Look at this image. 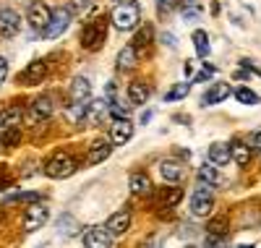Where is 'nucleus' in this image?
Wrapping results in <instances>:
<instances>
[{"label":"nucleus","mask_w":261,"mask_h":248,"mask_svg":"<svg viewBox=\"0 0 261 248\" xmlns=\"http://www.w3.org/2000/svg\"><path fill=\"white\" fill-rule=\"evenodd\" d=\"M8 186H11V178L6 175V170H0V191L8 188Z\"/></svg>","instance_id":"obj_38"},{"label":"nucleus","mask_w":261,"mask_h":248,"mask_svg":"<svg viewBox=\"0 0 261 248\" xmlns=\"http://www.w3.org/2000/svg\"><path fill=\"white\" fill-rule=\"evenodd\" d=\"M6 76H8V60H6V58H0V84L6 81Z\"/></svg>","instance_id":"obj_37"},{"label":"nucleus","mask_w":261,"mask_h":248,"mask_svg":"<svg viewBox=\"0 0 261 248\" xmlns=\"http://www.w3.org/2000/svg\"><path fill=\"white\" fill-rule=\"evenodd\" d=\"M89 97H92V81L84 79V76H76L71 81V102L84 105V102H89Z\"/></svg>","instance_id":"obj_12"},{"label":"nucleus","mask_w":261,"mask_h":248,"mask_svg":"<svg viewBox=\"0 0 261 248\" xmlns=\"http://www.w3.org/2000/svg\"><path fill=\"white\" fill-rule=\"evenodd\" d=\"M105 228L110 230V235H125L130 230V212L120 209V212L110 214V219L105 222Z\"/></svg>","instance_id":"obj_13"},{"label":"nucleus","mask_w":261,"mask_h":248,"mask_svg":"<svg viewBox=\"0 0 261 248\" xmlns=\"http://www.w3.org/2000/svg\"><path fill=\"white\" fill-rule=\"evenodd\" d=\"M149 100V84L146 81H134L128 84V105L130 107H141Z\"/></svg>","instance_id":"obj_16"},{"label":"nucleus","mask_w":261,"mask_h":248,"mask_svg":"<svg viewBox=\"0 0 261 248\" xmlns=\"http://www.w3.org/2000/svg\"><path fill=\"white\" fill-rule=\"evenodd\" d=\"M206 248H227V238H220V235H206Z\"/></svg>","instance_id":"obj_35"},{"label":"nucleus","mask_w":261,"mask_h":248,"mask_svg":"<svg viewBox=\"0 0 261 248\" xmlns=\"http://www.w3.org/2000/svg\"><path fill=\"white\" fill-rule=\"evenodd\" d=\"M160 175L167 180V183H180L183 180V167L178 165V162H172V160H162L160 162Z\"/></svg>","instance_id":"obj_20"},{"label":"nucleus","mask_w":261,"mask_h":248,"mask_svg":"<svg viewBox=\"0 0 261 248\" xmlns=\"http://www.w3.org/2000/svg\"><path fill=\"white\" fill-rule=\"evenodd\" d=\"M0 146H3V144H0Z\"/></svg>","instance_id":"obj_46"},{"label":"nucleus","mask_w":261,"mask_h":248,"mask_svg":"<svg viewBox=\"0 0 261 248\" xmlns=\"http://www.w3.org/2000/svg\"><path fill=\"white\" fill-rule=\"evenodd\" d=\"M162 42H165V44H172V47H175V37H170V34H162Z\"/></svg>","instance_id":"obj_40"},{"label":"nucleus","mask_w":261,"mask_h":248,"mask_svg":"<svg viewBox=\"0 0 261 248\" xmlns=\"http://www.w3.org/2000/svg\"><path fill=\"white\" fill-rule=\"evenodd\" d=\"M110 152H113L110 141H94V144L89 146V154H86V165H99V162H105L107 157H110Z\"/></svg>","instance_id":"obj_19"},{"label":"nucleus","mask_w":261,"mask_h":248,"mask_svg":"<svg viewBox=\"0 0 261 248\" xmlns=\"http://www.w3.org/2000/svg\"><path fill=\"white\" fill-rule=\"evenodd\" d=\"M235 100L241 102V105H258V102H261V100H258V94H256V92H251V89H246V86L235 89Z\"/></svg>","instance_id":"obj_32"},{"label":"nucleus","mask_w":261,"mask_h":248,"mask_svg":"<svg viewBox=\"0 0 261 248\" xmlns=\"http://www.w3.org/2000/svg\"><path fill=\"white\" fill-rule=\"evenodd\" d=\"M76 170H79V162H76V157H71L68 152H58L45 162V175L53 178V180H63V178L73 175Z\"/></svg>","instance_id":"obj_2"},{"label":"nucleus","mask_w":261,"mask_h":248,"mask_svg":"<svg viewBox=\"0 0 261 248\" xmlns=\"http://www.w3.org/2000/svg\"><path fill=\"white\" fill-rule=\"evenodd\" d=\"M212 209H214V191H212V186L201 183L191 196V214L193 217H209Z\"/></svg>","instance_id":"obj_4"},{"label":"nucleus","mask_w":261,"mask_h":248,"mask_svg":"<svg viewBox=\"0 0 261 248\" xmlns=\"http://www.w3.org/2000/svg\"><path fill=\"white\" fill-rule=\"evenodd\" d=\"M183 16H186V21H191V18H196V16H199V11H196V8L191 11V8H188V11H186Z\"/></svg>","instance_id":"obj_39"},{"label":"nucleus","mask_w":261,"mask_h":248,"mask_svg":"<svg viewBox=\"0 0 261 248\" xmlns=\"http://www.w3.org/2000/svg\"><path fill=\"white\" fill-rule=\"evenodd\" d=\"M128 188H130V193H136V196H146V193H151V178L146 175V172H134L128 178Z\"/></svg>","instance_id":"obj_18"},{"label":"nucleus","mask_w":261,"mask_h":248,"mask_svg":"<svg viewBox=\"0 0 261 248\" xmlns=\"http://www.w3.org/2000/svg\"><path fill=\"white\" fill-rule=\"evenodd\" d=\"M256 76H261V71H258V68H256Z\"/></svg>","instance_id":"obj_44"},{"label":"nucleus","mask_w":261,"mask_h":248,"mask_svg":"<svg viewBox=\"0 0 261 248\" xmlns=\"http://www.w3.org/2000/svg\"><path fill=\"white\" fill-rule=\"evenodd\" d=\"M193 44H196V55H199V58H206L209 55V37H206L204 29L193 32Z\"/></svg>","instance_id":"obj_29"},{"label":"nucleus","mask_w":261,"mask_h":248,"mask_svg":"<svg viewBox=\"0 0 261 248\" xmlns=\"http://www.w3.org/2000/svg\"><path fill=\"white\" fill-rule=\"evenodd\" d=\"M16 201H27V204H37V201H42V193H34V191H18L13 196L6 199V204H16Z\"/></svg>","instance_id":"obj_31"},{"label":"nucleus","mask_w":261,"mask_h":248,"mask_svg":"<svg viewBox=\"0 0 261 248\" xmlns=\"http://www.w3.org/2000/svg\"><path fill=\"white\" fill-rule=\"evenodd\" d=\"M199 180H201V183H206V186H217V183H222V175H220V170L209 162V165H201L199 167Z\"/></svg>","instance_id":"obj_28"},{"label":"nucleus","mask_w":261,"mask_h":248,"mask_svg":"<svg viewBox=\"0 0 261 248\" xmlns=\"http://www.w3.org/2000/svg\"><path fill=\"white\" fill-rule=\"evenodd\" d=\"M21 29V16L13 8H0V37H13Z\"/></svg>","instance_id":"obj_11"},{"label":"nucleus","mask_w":261,"mask_h":248,"mask_svg":"<svg viewBox=\"0 0 261 248\" xmlns=\"http://www.w3.org/2000/svg\"><path fill=\"white\" fill-rule=\"evenodd\" d=\"M188 248H193V245H188Z\"/></svg>","instance_id":"obj_45"},{"label":"nucleus","mask_w":261,"mask_h":248,"mask_svg":"<svg viewBox=\"0 0 261 248\" xmlns=\"http://www.w3.org/2000/svg\"><path fill=\"white\" fill-rule=\"evenodd\" d=\"M175 6H178V0H157V11H160L162 16L172 13V11H175Z\"/></svg>","instance_id":"obj_34"},{"label":"nucleus","mask_w":261,"mask_h":248,"mask_svg":"<svg viewBox=\"0 0 261 248\" xmlns=\"http://www.w3.org/2000/svg\"><path fill=\"white\" fill-rule=\"evenodd\" d=\"M18 141H21V128L3 131V136H0V144H3V146H16Z\"/></svg>","instance_id":"obj_33"},{"label":"nucleus","mask_w":261,"mask_h":248,"mask_svg":"<svg viewBox=\"0 0 261 248\" xmlns=\"http://www.w3.org/2000/svg\"><path fill=\"white\" fill-rule=\"evenodd\" d=\"M27 18H29L32 29L45 32V29H47V24H50V18H53V8H47V3H42V0H34V3L29 6Z\"/></svg>","instance_id":"obj_6"},{"label":"nucleus","mask_w":261,"mask_h":248,"mask_svg":"<svg viewBox=\"0 0 261 248\" xmlns=\"http://www.w3.org/2000/svg\"><path fill=\"white\" fill-rule=\"evenodd\" d=\"M238 248H253V245H238Z\"/></svg>","instance_id":"obj_43"},{"label":"nucleus","mask_w":261,"mask_h":248,"mask_svg":"<svg viewBox=\"0 0 261 248\" xmlns=\"http://www.w3.org/2000/svg\"><path fill=\"white\" fill-rule=\"evenodd\" d=\"M107 24H110V18L99 16V18L89 21V24L84 27V32H81V44H84L86 50H99L102 44H105V39H107Z\"/></svg>","instance_id":"obj_3"},{"label":"nucleus","mask_w":261,"mask_h":248,"mask_svg":"<svg viewBox=\"0 0 261 248\" xmlns=\"http://www.w3.org/2000/svg\"><path fill=\"white\" fill-rule=\"evenodd\" d=\"M47 219H50V209H47V204L37 201V204H32V207L27 209V214H24V230H27V233H34V230H39Z\"/></svg>","instance_id":"obj_7"},{"label":"nucleus","mask_w":261,"mask_h":248,"mask_svg":"<svg viewBox=\"0 0 261 248\" xmlns=\"http://www.w3.org/2000/svg\"><path fill=\"white\" fill-rule=\"evenodd\" d=\"M107 112V102L105 100H94V102H89L86 105V123H99L102 120V115Z\"/></svg>","instance_id":"obj_27"},{"label":"nucleus","mask_w":261,"mask_h":248,"mask_svg":"<svg viewBox=\"0 0 261 248\" xmlns=\"http://www.w3.org/2000/svg\"><path fill=\"white\" fill-rule=\"evenodd\" d=\"M230 154H232V160L238 167H246L251 162V146L243 144V141H232L230 144Z\"/></svg>","instance_id":"obj_24"},{"label":"nucleus","mask_w":261,"mask_h":248,"mask_svg":"<svg viewBox=\"0 0 261 248\" xmlns=\"http://www.w3.org/2000/svg\"><path fill=\"white\" fill-rule=\"evenodd\" d=\"M84 248H113V235L107 228H99V225H94V228H89L84 233Z\"/></svg>","instance_id":"obj_9"},{"label":"nucleus","mask_w":261,"mask_h":248,"mask_svg":"<svg viewBox=\"0 0 261 248\" xmlns=\"http://www.w3.org/2000/svg\"><path fill=\"white\" fill-rule=\"evenodd\" d=\"M144 248H146V245H144Z\"/></svg>","instance_id":"obj_47"},{"label":"nucleus","mask_w":261,"mask_h":248,"mask_svg":"<svg viewBox=\"0 0 261 248\" xmlns=\"http://www.w3.org/2000/svg\"><path fill=\"white\" fill-rule=\"evenodd\" d=\"M180 3H186V6H191V3H193V0H180Z\"/></svg>","instance_id":"obj_42"},{"label":"nucleus","mask_w":261,"mask_h":248,"mask_svg":"<svg viewBox=\"0 0 261 248\" xmlns=\"http://www.w3.org/2000/svg\"><path fill=\"white\" fill-rule=\"evenodd\" d=\"M209 162L214 165V167H225L230 160H232V154H230V144H222V141H214L212 146H209Z\"/></svg>","instance_id":"obj_15"},{"label":"nucleus","mask_w":261,"mask_h":248,"mask_svg":"<svg viewBox=\"0 0 261 248\" xmlns=\"http://www.w3.org/2000/svg\"><path fill=\"white\" fill-rule=\"evenodd\" d=\"M188 92H191V84H188V81H180V84H175V86H172L170 92L165 94V102H178V100H183Z\"/></svg>","instance_id":"obj_30"},{"label":"nucleus","mask_w":261,"mask_h":248,"mask_svg":"<svg viewBox=\"0 0 261 248\" xmlns=\"http://www.w3.org/2000/svg\"><path fill=\"white\" fill-rule=\"evenodd\" d=\"M151 115H154V112H144V115H141V123H149V120H151Z\"/></svg>","instance_id":"obj_41"},{"label":"nucleus","mask_w":261,"mask_h":248,"mask_svg":"<svg viewBox=\"0 0 261 248\" xmlns=\"http://www.w3.org/2000/svg\"><path fill=\"white\" fill-rule=\"evenodd\" d=\"M180 199H183V188H180V186H172V188H162V191H160L157 204L165 207V209H170V207H175Z\"/></svg>","instance_id":"obj_22"},{"label":"nucleus","mask_w":261,"mask_h":248,"mask_svg":"<svg viewBox=\"0 0 261 248\" xmlns=\"http://www.w3.org/2000/svg\"><path fill=\"white\" fill-rule=\"evenodd\" d=\"M71 16H73V11H71V8H65V6L55 8V11H53V18H50V24H47V29L42 32V34H45L47 39L60 37L65 29H68V24H71Z\"/></svg>","instance_id":"obj_5"},{"label":"nucleus","mask_w":261,"mask_h":248,"mask_svg":"<svg viewBox=\"0 0 261 248\" xmlns=\"http://www.w3.org/2000/svg\"><path fill=\"white\" fill-rule=\"evenodd\" d=\"M53 112H55V100H53V94H42V97H37V100L32 102L29 118H32L34 123H39V120H47Z\"/></svg>","instance_id":"obj_10"},{"label":"nucleus","mask_w":261,"mask_h":248,"mask_svg":"<svg viewBox=\"0 0 261 248\" xmlns=\"http://www.w3.org/2000/svg\"><path fill=\"white\" fill-rule=\"evenodd\" d=\"M251 146H253L256 152H261V131H253V133H251Z\"/></svg>","instance_id":"obj_36"},{"label":"nucleus","mask_w":261,"mask_h":248,"mask_svg":"<svg viewBox=\"0 0 261 248\" xmlns=\"http://www.w3.org/2000/svg\"><path fill=\"white\" fill-rule=\"evenodd\" d=\"M136 60H139V53L130 47V44H125V47L118 53V71H130L136 65Z\"/></svg>","instance_id":"obj_26"},{"label":"nucleus","mask_w":261,"mask_h":248,"mask_svg":"<svg viewBox=\"0 0 261 248\" xmlns=\"http://www.w3.org/2000/svg\"><path fill=\"white\" fill-rule=\"evenodd\" d=\"M110 21H113V27L120 29V32H130V29H136L139 27V21H141V8L139 3H118L110 13Z\"/></svg>","instance_id":"obj_1"},{"label":"nucleus","mask_w":261,"mask_h":248,"mask_svg":"<svg viewBox=\"0 0 261 248\" xmlns=\"http://www.w3.org/2000/svg\"><path fill=\"white\" fill-rule=\"evenodd\" d=\"M130 136H134V126H130V120L118 118L113 123V144H125V141H130Z\"/></svg>","instance_id":"obj_21"},{"label":"nucleus","mask_w":261,"mask_h":248,"mask_svg":"<svg viewBox=\"0 0 261 248\" xmlns=\"http://www.w3.org/2000/svg\"><path fill=\"white\" fill-rule=\"evenodd\" d=\"M21 118H24V110H21V105H8L3 112H0V131L21 128Z\"/></svg>","instance_id":"obj_14"},{"label":"nucleus","mask_w":261,"mask_h":248,"mask_svg":"<svg viewBox=\"0 0 261 248\" xmlns=\"http://www.w3.org/2000/svg\"><path fill=\"white\" fill-rule=\"evenodd\" d=\"M149 39H151V27H141L136 34H134V42H130V47H134L141 58L149 55Z\"/></svg>","instance_id":"obj_23"},{"label":"nucleus","mask_w":261,"mask_h":248,"mask_svg":"<svg viewBox=\"0 0 261 248\" xmlns=\"http://www.w3.org/2000/svg\"><path fill=\"white\" fill-rule=\"evenodd\" d=\"M230 94H232V89H230L227 84H222V81H220V84H214V86L209 89V92H206V94L201 97V107H212V105H220V102H222V100H227Z\"/></svg>","instance_id":"obj_17"},{"label":"nucleus","mask_w":261,"mask_h":248,"mask_svg":"<svg viewBox=\"0 0 261 248\" xmlns=\"http://www.w3.org/2000/svg\"><path fill=\"white\" fill-rule=\"evenodd\" d=\"M206 233H209V235L227 238V233H230V217H227V214H217L214 219H209V225H206Z\"/></svg>","instance_id":"obj_25"},{"label":"nucleus","mask_w":261,"mask_h":248,"mask_svg":"<svg viewBox=\"0 0 261 248\" xmlns=\"http://www.w3.org/2000/svg\"><path fill=\"white\" fill-rule=\"evenodd\" d=\"M47 76V60H32L24 71L18 73V84H24V86H37L42 84Z\"/></svg>","instance_id":"obj_8"}]
</instances>
